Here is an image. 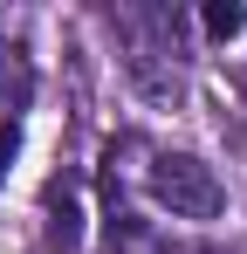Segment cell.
<instances>
[{
    "label": "cell",
    "mask_w": 247,
    "mask_h": 254,
    "mask_svg": "<svg viewBox=\"0 0 247 254\" xmlns=\"http://www.w3.org/2000/svg\"><path fill=\"white\" fill-rule=\"evenodd\" d=\"M151 199H158L172 220H220V213H227V186H220L213 165L192 158V151H158V158H151Z\"/></svg>",
    "instance_id": "1"
},
{
    "label": "cell",
    "mask_w": 247,
    "mask_h": 254,
    "mask_svg": "<svg viewBox=\"0 0 247 254\" xmlns=\"http://www.w3.org/2000/svg\"><path fill=\"white\" fill-rule=\"evenodd\" d=\"M48 241H55L62 254L82 241V206H76V192H69V186H55V192H48Z\"/></svg>",
    "instance_id": "2"
},
{
    "label": "cell",
    "mask_w": 247,
    "mask_h": 254,
    "mask_svg": "<svg viewBox=\"0 0 247 254\" xmlns=\"http://www.w3.org/2000/svg\"><path fill=\"white\" fill-rule=\"evenodd\" d=\"M199 28L213 35V42H234V35L247 28V7H241V0H206V7H199Z\"/></svg>",
    "instance_id": "3"
},
{
    "label": "cell",
    "mask_w": 247,
    "mask_h": 254,
    "mask_svg": "<svg viewBox=\"0 0 247 254\" xmlns=\"http://www.w3.org/2000/svg\"><path fill=\"white\" fill-rule=\"evenodd\" d=\"M0 96H7V110L28 103V55H21L14 42H0Z\"/></svg>",
    "instance_id": "4"
},
{
    "label": "cell",
    "mask_w": 247,
    "mask_h": 254,
    "mask_svg": "<svg viewBox=\"0 0 247 254\" xmlns=\"http://www.w3.org/2000/svg\"><path fill=\"white\" fill-rule=\"evenodd\" d=\"M14 158H21V124L7 117V124H0V186H7V172H14Z\"/></svg>",
    "instance_id": "5"
}]
</instances>
